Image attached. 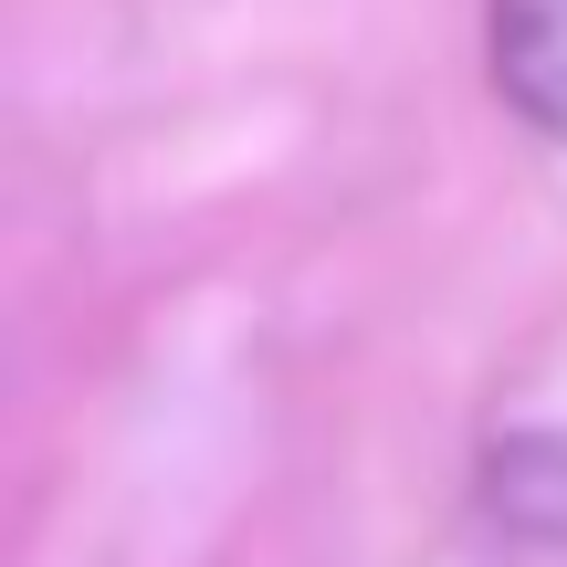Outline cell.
I'll list each match as a JSON object with an SVG mask.
<instances>
[{"instance_id": "1", "label": "cell", "mask_w": 567, "mask_h": 567, "mask_svg": "<svg viewBox=\"0 0 567 567\" xmlns=\"http://www.w3.org/2000/svg\"><path fill=\"white\" fill-rule=\"evenodd\" d=\"M473 505H484L494 536H515V547H536V557H567V431L526 421V431H505V442H484Z\"/></svg>"}, {"instance_id": "2", "label": "cell", "mask_w": 567, "mask_h": 567, "mask_svg": "<svg viewBox=\"0 0 567 567\" xmlns=\"http://www.w3.org/2000/svg\"><path fill=\"white\" fill-rule=\"evenodd\" d=\"M484 74L547 147H567V0H484Z\"/></svg>"}]
</instances>
